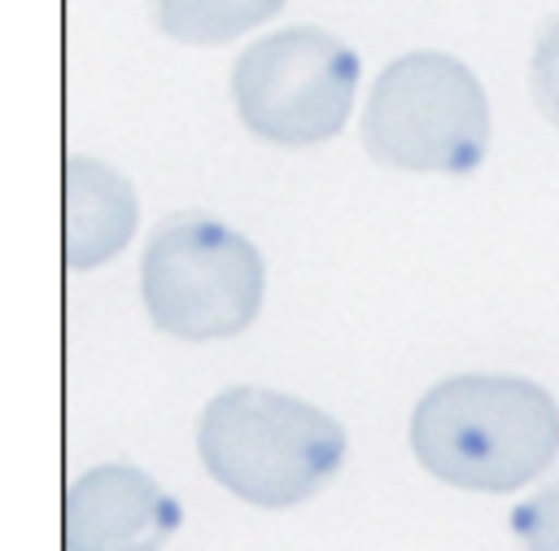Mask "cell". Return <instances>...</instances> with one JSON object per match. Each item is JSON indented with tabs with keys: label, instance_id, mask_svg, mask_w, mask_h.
<instances>
[{
	"label": "cell",
	"instance_id": "1",
	"mask_svg": "<svg viewBox=\"0 0 559 551\" xmlns=\"http://www.w3.org/2000/svg\"><path fill=\"white\" fill-rule=\"evenodd\" d=\"M411 450L454 490L507 494L555 464L559 402L524 376H450L415 402Z\"/></svg>",
	"mask_w": 559,
	"mask_h": 551
},
{
	"label": "cell",
	"instance_id": "2",
	"mask_svg": "<svg viewBox=\"0 0 559 551\" xmlns=\"http://www.w3.org/2000/svg\"><path fill=\"white\" fill-rule=\"evenodd\" d=\"M197 450L227 494L253 507H293L336 477L345 429L293 394L236 385L201 411Z\"/></svg>",
	"mask_w": 559,
	"mask_h": 551
},
{
	"label": "cell",
	"instance_id": "3",
	"mask_svg": "<svg viewBox=\"0 0 559 551\" xmlns=\"http://www.w3.org/2000/svg\"><path fill=\"white\" fill-rule=\"evenodd\" d=\"M489 136L485 87L450 52L397 57L380 70L362 109V144L393 171L467 175L485 162Z\"/></svg>",
	"mask_w": 559,
	"mask_h": 551
},
{
	"label": "cell",
	"instance_id": "4",
	"mask_svg": "<svg viewBox=\"0 0 559 551\" xmlns=\"http://www.w3.org/2000/svg\"><path fill=\"white\" fill-rule=\"evenodd\" d=\"M258 249L210 214H170L153 232L140 262V293L148 319L183 341L236 337L262 306Z\"/></svg>",
	"mask_w": 559,
	"mask_h": 551
},
{
	"label": "cell",
	"instance_id": "5",
	"mask_svg": "<svg viewBox=\"0 0 559 551\" xmlns=\"http://www.w3.org/2000/svg\"><path fill=\"white\" fill-rule=\"evenodd\" d=\"M358 57L328 31L293 26L249 44L231 70L245 127L271 144L332 140L354 105Z\"/></svg>",
	"mask_w": 559,
	"mask_h": 551
},
{
	"label": "cell",
	"instance_id": "6",
	"mask_svg": "<svg viewBox=\"0 0 559 551\" xmlns=\"http://www.w3.org/2000/svg\"><path fill=\"white\" fill-rule=\"evenodd\" d=\"M179 503L131 464H100L66 490V551H162Z\"/></svg>",
	"mask_w": 559,
	"mask_h": 551
},
{
	"label": "cell",
	"instance_id": "7",
	"mask_svg": "<svg viewBox=\"0 0 559 551\" xmlns=\"http://www.w3.org/2000/svg\"><path fill=\"white\" fill-rule=\"evenodd\" d=\"M131 232H135L131 184L96 157H70L66 162V262L96 267L122 254Z\"/></svg>",
	"mask_w": 559,
	"mask_h": 551
},
{
	"label": "cell",
	"instance_id": "8",
	"mask_svg": "<svg viewBox=\"0 0 559 551\" xmlns=\"http://www.w3.org/2000/svg\"><path fill=\"white\" fill-rule=\"evenodd\" d=\"M284 0H153V17L170 39L227 44L240 31L280 13Z\"/></svg>",
	"mask_w": 559,
	"mask_h": 551
},
{
	"label": "cell",
	"instance_id": "9",
	"mask_svg": "<svg viewBox=\"0 0 559 551\" xmlns=\"http://www.w3.org/2000/svg\"><path fill=\"white\" fill-rule=\"evenodd\" d=\"M511 534L520 551H559V481L528 494L511 512Z\"/></svg>",
	"mask_w": 559,
	"mask_h": 551
},
{
	"label": "cell",
	"instance_id": "10",
	"mask_svg": "<svg viewBox=\"0 0 559 551\" xmlns=\"http://www.w3.org/2000/svg\"><path fill=\"white\" fill-rule=\"evenodd\" d=\"M528 83H533V101H537V109L559 127V17H550L546 31L537 35Z\"/></svg>",
	"mask_w": 559,
	"mask_h": 551
}]
</instances>
